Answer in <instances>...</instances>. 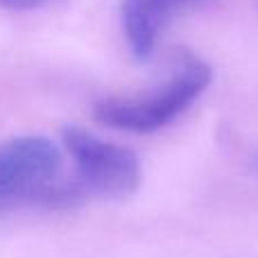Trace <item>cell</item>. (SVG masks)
<instances>
[{
  "mask_svg": "<svg viewBox=\"0 0 258 258\" xmlns=\"http://www.w3.org/2000/svg\"><path fill=\"white\" fill-rule=\"evenodd\" d=\"M63 145L75 161L82 192L122 200L141 186V161L129 147L104 141L82 127L63 129Z\"/></svg>",
  "mask_w": 258,
  "mask_h": 258,
  "instance_id": "3957f363",
  "label": "cell"
},
{
  "mask_svg": "<svg viewBox=\"0 0 258 258\" xmlns=\"http://www.w3.org/2000/svg\"><path fill=\"white\" fill-rule=\"evenodd\" d=\"M211 66L192 54H181L172 73L154 89L107 98L95 104V120L120 132L150 134L181 116L211 84Z\"/></svg>",
  "mask_w": 258,
  "mask_h": 258,
  "instance_id": "6da1fadb",
  "label": "cell"
},
{
  "mask_svg": "<svg viewBox=\"0 0 258 258\" xmlns=\"http://www.w3.org/2000/svg\"><path fill=\"white\" fill-rule=\"evenodd\" d=\"M54 3H61V0H0V7L16 9V12H30V9H41Z\"/></svg>",
  "mask_w": 258,
  "mask_h": 258,
  "instance_id": "5b68a950",
  "label": "cell"
},
{
  "mask_svg": "<svg viewBox=\"0 0 258 258\" xmlns=\"http://www.w3.org/2000/svg\"><path fill=\"white\" fill-rule=\"evenodd\" d=\"M61 152L45 136H18L0 145V215L21 206L63 204L82 195L59 183Z\"/></svg>",
  "mask_w": 258,
  "mask_h": 258,
  "instance_id": "7a4b0ae2",
  "label": "cell"
},
{
  "mask_svg": "<svg viewBox=\"0 0 258 258\" xmlns=\"http://www.w3.org/2000/svg\"><path fill=\"white\" fill-rule=\"evenodd\" d=\"M209 0H122L120 18L127 45L136 59H150L163 32L186 12Z\"/></svg>",
  "mask_w": 258,
  "mask_h": 258,
  "instance_id": "277c9868",
  "label": "cell"
}]
</instances>
